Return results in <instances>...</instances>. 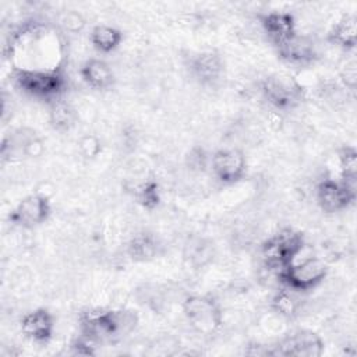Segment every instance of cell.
Masks as SVG:
<instances>
[{
	"mask_svg": "<svg viewBox=\"0 0 357 357\" xmlns=\"http://www.w3.org/2000/svg\"><path fill=\"white\" fill-rule=\"evenodd\" d=\"M79 75L82 81L95 91H106L114 84V74L110 66L96 57H91L79 68Z\"/></svg>",
	"mask_w": 357,
	"mask_h": 357,
	"instance_id": "cell-16",
	"label": "cell"
},
{
	"mask_svg": "<svg viewBox=\"0 0 357 357\" xmlns=\"http://www.w3.org/2000/svg\"><path fill=\"white\" fill-rule=\"evenodd\" d=\"M187 70L199 85L213 88L220 84L225 75V61L218 52L202 50L190 54Z\"/></svg>",
	"mask_w": 357,
	"mask_h": 357,
	"instance_id": "cell-9",
	"label": "cell"
},
{
	"mask_svg": "<svg viewBox=\"0 0 357 357\" xmlns=\"http://www.w3.org/2000/svg\"><path fill=\"white\" fill-rule=\"evenodd\" d=\"M209 257H212L209 251V245H205L202 241H198L192 248V251H190V258L194 265H202L204 259Z\"/></svg>",
	"mask_w": 357,
	"mask_h": 357,
	"instance_id": "cell-28",
	"label": "cell"
},
{
	"mask_svg": "<svg viewBox=\"0 0 357 357\" xmlns=\"http://www.w3.org/2000/svg\"><path fill=\"white\" fill-rule=\"evenodd\" d=\"M278 56L284 63L296 67H310L318 59L317 45L307 35H296L290 40L276 46Z\"/></svg>",
	"mask_w": 357,
	"mask_h": 357,
	"instance_id": "cell-13",
	"label": "cell"
},
{
	"mask_svg": "<svg viewBox=\"0 0 357 357\" xmlns=\"http://www.w3.org/2000/svg\"><path fill=\"white\" fill-rule=\"evenodd\" d=\"M135 198L142 208H145L148 211L155 209L162 201L160 187H159L158 181L149 178V180L144 181L142 184H139L135 191Z\"/></svg>",
	"mask_w": 357,
	"mask_h": 357,
	"instance_id": "cell-22",
	"label": "cell"
},
{
	"mask_svg": "<svg viewBox=\"0 0 357 357\" xmlns=\"http://www.w3.org/2000/svg\"><path fill=\"white\" fill-rule=\"evenodd\" d=\"M322 351L324 340L321 336L310 329H300L283 337L269 354L284 357H318Z\"/></svg>",
	"mask_w": 357,
	"mask_h": 357,
	"instance_id": "cell-10",
	"label": "cell"
},
{
	"mask_svg": "<svg viewBox=\"0 0 357 357\" xmlns=\"http://www.w3.org/2000/svg\"><path fill=\"white\" fill-rule=\"evenodd\" d=\"M13 81L24 93L47 102L60 99L67 84L64 71L13 70Z\"/></svg>",
	"mask_w": 357,
	"mask_h": 357,
	"instance_id": "cell-4",
	"label": "cell"
},
{
	"mask_svg": "<svg viewBox=\"0 0 357 357\" xmlns=\"http://www.w3.org/2000/svg\"><path fill=\"white\" fill-rule=\"evenodd\" d=\"M271 308L280 317L293 318L297 315L298 304L287 290H279L271 300Z\"/></svg>",
	"mask_w": 357,
	"mask_h": 357,
	"instance_id": "cell-23",
	"label": "cell"
},
{
	"mask_svg": "<svg viewBox=\"0 0 357 357\" xmlns=\"http://www.w3.org/2000/svg\"><path fill=\"white\" fill-rule=\"evenodd\" d=\"M340 178L351 185L357 181V151L351 145H344L337 151Z\"/></svg>",
	"mask_w": 357,
	"mask_h": 357,
	"instance_id": "cell-20",
	"label": "cell"
},
{
	"mask_svg": "<svg viewBox=\"0 0 357 357\" xmlns=\"http://www.w3.org/2000/svg\"><path fill=\"white\" fill-rule=\"evenodd\" d=\"M52 213L50 201L43 194H29L24 197L8 213V220L14 226L35 227L45 223Z\"/></svg>",
	"mask_w": 357,
	"mask_h": 357,
	"instance_id": "cell-12",
	"label": "cell"
},
{
	"mask_svg": "<svg viewBox=\"0 0 357 357\" xmlns=\"http://www.w3.org/2000/svg\"><path fill=\"white\" fill-rule=\"evenodd\" d=\"M54 317L46 308L26 312L20 321V329L25 337L36 343H46L54 333Z\"/></svg>",
	"mask_w": 357,
	"mask_h": 357,
	"instance_id": "cell-15",
	"label": "cell"
},
{
	"mask_svg": "<svg viewBox=\"0 0 357 357\" xmlns=\"http://www.w3.org/2000/svg\"><path fill=\"white\" fill-rule=\"evenodd\" d=\"M183 314L190 326L201 335H212L223 324L222 307L211 294H191L185 297Z\"/></svg>",
	"mask_w": 357,
	"mask_h": 357,
	"instance_id": "cell-5",
	"label": "cell"
},
{
	"mask_svg": "<svg viewBox=\"0 0 357 357\" xmlns=\"http://www.w3.org/2000/svg\"><path fill=\"white\" fill-rule=\"evenodd\" d=\"M64 49L63 33L54 25L32 20L13 31L3 52L13 70L63 71Z\"/></svg>",
	"mask_w": 357,
	"mask_h": 357,
	"instance_id": "cell-1",
	"label": "cell"
},
{
	"mask_svg": "<svg viewBox=\"0 0 357 357\" xmlns=\"http://www.w3.org/2000/svg\"><path fill=\"white\" fill-rule=\"evenodd\" d=\"M84 25H85V20L79 13L73 11L63 18V26L70 32H78L84 28Z\"/></svg>",
	"mask_w": 357,
	"mask_h": 357,
	"instance_id": "cell-27",
	"label": "cell"
},
{
	"mask_svg": "<svg viewBox=\"0 0 357 357\" xmlns=\"http://www.w3.org/2000/svg\"><path fill=\"white\" fill-rule=\"evenodd\" d=\"M326 39L343 50H353L357 39V18L351 14L342 15L331 26Z\"/></svg>",
	"mask_w": 357,
	"mask_h": 357,
	"instance_id": "cell-17",
	"label": "cell"
},
{
	"mask_svg": "<svg viewBox=\"0 0 357 357\" xmlns=\"http://www.w3.org/2000/svg\"><path fill=\"white\" fill-rule=\"evenodd\" d=\"M259 88L268 105L280 112L293 110L304 99L303 86L287 74H269L261 81Z\"/></svg>",
	"mask_w": 357,
	"mask_h": 357,
	"instance_id": "cell-6",
	"label": "cell"
},
{
	"mask_svg": "<svg viewBox=\"0 0 357 357\" xmlns=\"http://www.w3.org/2000/svg\"><path fill=\"white\" fill-rule=\"evenodd\" d=\"M81 335L95 343L112 340L128 333L137 324V317L124 310H86L79 314Z\"/></svg>",
	"mask_w": 357,
	"mask_h": 357,
	"instance_id": "cell-2",
	"label": "cell"
},
{
	"mask_svg": "<svg viewBox=\"0 0 357 357\" xmlns=\"http://www.w3.org/2000/svg\"><path fill=\"white\" fill-rule=\"evenodd\" d=\"M209 167L218 181L230 185L238 183L245 176L247 160L240 149L225 148L211 156Z\"/></svg>",
	"mask_w": 357,
	"mask_h": 357,
	"instance_id": "cell-11",
	"label": "cell"
},
{
	"mask_svg": "<svg viewBox=\"0 0 357 357\" xmlns=\"http://www.w3.org/2000/svg\"><path fill=\"white\" fill-rule=\"evenodd\" d=\"M79 151L85 158H95L99 155V152L102 151L100 142L96 137L93 135H85L79 139Z\"/></svg>",
	"mask_w": 357,
	"mask_h": 357,
	"instance_id": "cell-26",
	"label": "cell"
},
{
	"mask_svg": "<svg viewBox=\"0 0 357 357\" xmlns=\"http://www.w3.org/2000/svg\"><path fill=\"white\" fill-rule=\"evenodd\" d=\"M259 24L275 46H279L297 35L296 18L289 11H268L259 15Z\"/></svg>",
	"mask_w": 357,
	"mask_h": 357,
	"instance_id": "cell-14",
	"label": "cell"
},
{
	"mask_svg": "<svg viewBox=\"0 0 357 357\" xmlns=\"http://www.w3.org/2000/svg\"><path fill=\"white\" fill-rule=\"evenodd\" d=\"M185 160H187V166L190 167V170L204 172V170H206V167L211 163V156H208V153L204 148L194 146L192 149H190Z\"/></svg>",
	"mask_w": 357,
	"mask_h": 357,
	"instance_id": "cell-24",
	"label": "cell"
},
{
	"mask_svg": "<svg viewBox=\"0 0 357 357\" xmlns=\"http://www.w3.org/2000/svg\"><path fill=\"white\" fill-rule=\"evenodd\" d=\"M92 46L100 53H112L123 42V32L110 25H96L89 33Z\"/></svg>",
	"mask_w": 357,
	"mask_h": 357,
	"instance_id": "cell-19",
	"label": "cell"
},
{
	"mask_svg": "<svg viewBox=\"0 0 357 357\" xmlns=\"http://www.w3.org/2000/svg\"><path fill=\"white\" fill-rule=\"evenodd\" d=\"M304 248L303 233L293 230L290 227L282 229L268 240L264 241L261 247V254L265 265L276 271L278 273L289 266L297 259Z\"/></svg>",
	"mask_w": 357,
	"mask_h": 357,
	"instance_id": "cell-3",
	"label": "cell"
},
{
	"mask_svg": "<svg viewBox=\"0 0 357 357\" xmlns=\"http://www.w3.org/2000/svg\"><path fill=\"white\" fill-rule=\"evenodd\" d=\"M317 202L326 213H336L347 209L356 201V185H351L342 178H324L318 183Z\"/></svg>",
	"mask_w": 357,
	"mask_h": 357,
	"instance_id": "cell-8",
	"label": "cell"
},
{
	"mask_svg": "<svg viewBox=\"0 0 357 357\" xmlns=\"http://www.w3.org/2000/svg\"><path fill=\"white\" fill-rule=\"evenodd\" d=\"M356 77H357V74H356V64L351 63V64L346 66V70H344V73L342 75V79H343L344 85L350 91H354V88H356Z\"/></svg>",
	"mask_w": 357,
	"mask_h": 357,
	"instance_id": "cell-29",
	"label": "cell"
},
{
	"mask_svg": "<svg viewBox=\"0 0 357 357\" xmlns=\"http://www.w3.org/2000/svg\"><path fill=\"white\" fill-rule=\"evenodd\" d=\"M328 265L318 257L294 261L278 273L279 280L293 291H310L319 286L328 275Z\"/></svg>",
	"mask_w": 357,
	"mask_h": 357,
	"instance_id": "cell-7",
	"label": "cell"
},
{
	"mask_svg": "<svg viewBox=\"0 0 357 357\" xmlns=\"http://www.w3.org/2000/svg\"><path fill=\"white\" fill-rule=\"evenodd\" d=\"M49 119H50V124L53 126V128L66 131L74 126L75 113H74V109L70 105H67L66 102H63L60 98L57 100L50 102Z\"/></svg>",
	"mask_w": 357,
	"mask_h": 357,
	"instance_id": "cell-21",
	"label": "cell"
},
{
	"mask_svg": "<svg viewBox=\"0 0 357 357\" xmlns=\"http://www.w3.org/2000/svg\"><path fill=\"white\" fill-rule=\"evenodd\" d=\"M158 251V238L149 231H141L134 234L127 244V254L135 262L151 261L156 257Z\"/></svg>",
	"mask_w": 357,
	"mask_h": 357,
	"instance_id": "cell-18",
	"label": "cell"
},
{
	"mask_svg": "<svg viewBox=\"0 0 357 357\" xmlns=\"http://www.w3.org/2000/svg\"><path fill=\"white\" fill-rule=\"evenodd\" d=\"M95 344L96 343L93 340L81 335L78 339L73 340V343L70 344L71 354H74V356H93V354H96Z\"/></svg>",
	"mask_w": 357,
	"mask_h": 357,
	"instance_id": "cell-25",
	"label": "cell"
}]
</instances>
